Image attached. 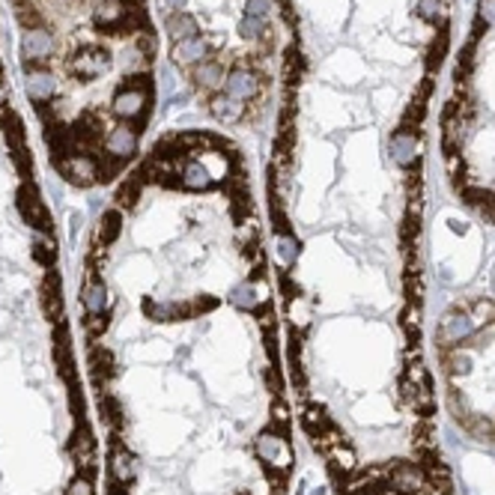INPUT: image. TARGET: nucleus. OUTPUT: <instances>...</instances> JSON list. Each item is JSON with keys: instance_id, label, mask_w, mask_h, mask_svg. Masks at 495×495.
<instances>
[{"instance_id": "obj_1", "label": "nucleus", "mask_w": 495, "mask_h": 495, "mask_svg": "<svg viewBox=\"0 0 495 495\" xmlns=\"http://www.w3.org/2000/svg\"><path fill=\"white\" fill-rule=\"evenodd\" d=\"M436 346L454 421L477 442L495 444V302L477 295L451 305Z\"/></svg>"}, {"instance_id": "obj_2", "label": "nucleus", "mask_w": 495, "mask_h": 495, "mask_svg": "<svg viewBox=\"0 0 495 495\" xmlns=\"http://www.w3.org/2000/svg\"><path fill=\"white\" fill-rule=\"evenodd\" d=\"M54 164H57L60 173L69 179L72 185L87 188V185H93L96 179H98V161H96L93 155H87V153L66 155V158H60V161H54Z\"/></svg>"}, {"instance_id": "obj_3", "label": "nucleus", "mask_w": 495, "mask_h": 495, "mask_svg": "<svg viewBox=\"0 0 495 495\" xmlns=\"http://www.w3.org/2000/svg\"><path fill=\"white\" fill-rule=\"evenodd\" d=\"M15 203H19V212L33 224V227H39L42 233H51V215H48V209L45 203L39 200V191L33 183H24L19 188V194H15Z\"/></svg>"}, {"instance_id": "obj_4", "label": "nucleus", "mask_w": 495, "mask_h": 495, "mask_svg": "<svg viewBox=\"0 0 495 495\" xmlns=\"http://www.w3.org/2000/svg\"><path fill=\"white\" fill-rule=\"evenodd\" d=\"M111 66L108 60V51H102V48H81V51L72 57V72L78 78H98V75H105V69Z\"/></svg>"}, {"instance_id": "obj_5", "label": "nucleus", "mask_w": 495, "mask_h": 495, "mask_svg": "<svg viewBox=\"0 0 495 495\" xmlns=\"http://www.w3.org/2000/svg\"><path fill=\"white\" fill-rule=\"evenodd\" d=\"M418 153H421V141L415 131L409 128H400L391 135V158L400 164V168H412L418 161Z\"/></svg>"}, {"instance_id": "obj_6", "label": "nucleus", "mask_w": 495, "mask_h": 495, "mask_svg": "<svg viewBox=\"0 0 495 495\" xmlns=\"http://www.w3.org/2000/svg\"><path fill=\"white\" fill-rule=\"evenodd\" d=\"M54 36L48 30H42V27H33V30H27L24 33V39H21V54H24V60H51V54H54Z\"/></svg>"}, {"instance_id": "obj_7", "label": "nucleus", "mask_w": 495, "mask_h": 495, "mask_svg": "<svg viewBox=\"0 0 495 495\" xmlns=\"http://www.w3.org/2000/svg\"><path fill=\"white\" fill-rule=\"evenodd\" d=\"M113 113L120 120H143L146 113V93L143 90H131V87H123L117 96H113Z\"/></svg>"}, {"instance_id": "obj_8", "label": "nucleus", "mask_w": 495, "mask_h": 495, "mask_svg": "<svg viewBox=\"0 0 495 495\" xmlns=\"http://www.w3.org/2000/svg\"><path fill=\"white\" fill-rule=\"evenodd\" d=\"M105 146H108V155L111 158H117V161L131 158V155H135V150H138V128H131L128 123L126 126H117L108 135Z\"/></svg>"}, {"instance_id": "obj_9", "label": "nucleus", "mask_w": 495, "mask_h": 495, "mask_svg": "<svg viewBox=\"0 0 495 495\" xmlns=\"http://www.w3.org/2000/svg\"><path fill=\"white\" fill-rule=\"evenodd\" d=\"M39 305H42L45 320L60 322V313H63V299H60V275L48 272L45 284H42V290H39Z\"/></svg>"}, {"instance_id": "obj_10", "label": "nucleus", "mask_w": 495, "mask_h": 495, "mask_svg": "<svg viewBox=\"0 0 495 495\" xmlns=\"http://www.w3.org/2000/svg\"><path fill=\"white\" fill-rule=\"evenodd\" d=\"M54 90H57V81H54L51 72H45V69H33V72L27 75V96L33 98V102L45 105L48 98L54 96Z\"/></svg>"}, {"instance_id": "obj_11", "label": "nucleus", "mask_w": 495, "mask_h": 495, "mask_svg": "<svg viewBox=\"0 0 495 495\" xmlns=\"http://www.w3.org/2000/svg\"><path fill=\"white\" fill-rule=\"evenodd\" d=\"M179 185L188 191H203L212 185V173L203 161H188L183 170H179Z\"/></svg>"}, {"instance_id": "obj_12", "label": "nucleus", "mask_w": 495, "mask_h": 495, "mask_svg": "<svg viewBox=\"0 0 495 495\" xmlns=\"http://www.w3.org/2000/svg\"><path fill=\"white\" fill-rule=\"evenodd\" d=\"M81 302H84L87 313H105L108 310V287H105V280L90 277L84 284V290H81Z\"/></svg>"}, {"instance_id": "obj_13", "label": "nucleus", "mask_w": 495, "mask_h": 495, "mask_svg": "<svg viewBox=\"0 0 495 495\" xmlns=\"http://www.w3.org/2000/svg\"><path fill=\"white\" fill-rule=\"evenodd\" d=\"M126 15H128V6L123 0H105V4L96 9V24L105 27V30H117L126 24Z\"/></svg>"}, {"instance_id": "obj_14", "label": "nucleus", "mask_w": 495, "mask_h": 495, "mask_svg": "<svg viewBox=\"0 0 495 495\" xmlns=\"http://www.w3.org/2000/svg\"><path fill=\"white\" fill-rule=\"evenodd\" d=\"M164 30L170 33L173 42H185V39L197 36V21L191 19L188 12H170L168 21H164Z\"/></svg>"}, {"instance_id": "obj_15", "label": "nucleus", "mask_w": 495, "mask_h": 495, "mask_svg": "<svg viewBox=\"0 0 495 495\" xmlns=\"http://www.w3.org/2000/svg\"><path fill=\"white\" fill-rule=\"evenodd\" d=\"M227 96H233L239 98V102H245V98H251L257 93V81L251 72H245V69H236V72H230L227 75Z\"/></svg>"}, {"instance_id": "obj_16", "label": "nucleus", "mask_w": 495, "mask_h": 495, "mask_svg": "<svg viewBox=\"0 0 495 495\" xmlns=\"http://www.w3.org/2000/svg\"><path fill=\"white\" fill-rule=\"evenodd\" d=\"M212 113H215V120H221V123H236V120H242L245 105L233 96H215L212 98Z\"/></svg>"}, {"instance_id": "obj_17", "label": "nucleus", "mask_w": 495, "mask_h": 495, "mask_svg": "<svg viewBox=\"0 0 495 495\" xmlns=\"http://www.w3.org/2000/svg\"><path fill=\"white\" fill-rule=\"evenodd\" d=\"M173 57H176L179 63H197L200 57H206V42H203L200 36H191V39H185V42H176Z\"/></svg>"}, {"instance_id": "obj_18", "label": "nucleus", "mask_w": 495, "mask_h": 495, "mask_svg": "<svg viewBox=\"0 0 495 495\" xmlns=\"http://www.w3.org/2000/svg\"><path fill=\"white\" fill-rule=\"evenodd\" d=\"M194 78H197V84H203L209 90H215L224 84V72H221V66L218 63H212V60H203L200 66L194 69Z\"/></svg>"}, {"instance_id": "obj_19", "label": "nucleus", "mask_w": 495, "mask_h": 495, "mask_svg": "<svg viewBox=\"0 0 495 495\" xmlns=\"http://www.w3.org/2000/svg\"><path fill=\"white\" fill-rule=\"evenodd\" d=\"M120 230H123V215L117 209H111L105 212V218H102V227H98V242L102 245H113L120 236Z\"/></svg>"}, {"instance_id": "obj_20", "label": "nucleus", "mask_w": 495, "mask_h": 495, "mask_svg": "<svg viewBox=\"0 0 495 495\" xmlns=\"http://www.w3.org/2000/svg\"><path fill=\"white\" fill-rule=\"evenodd\" d=\"M275 254L284 266H290V262H295V257H299V242H295L292 236H287V233H280L277 242H275Z\"/></svg>"}, {"instance_id": "obj_21", "label": "nucleus", "mask_w": 495, "mask_h": 495, "mask_svg": "<svg viewBox=\"0 0 495 495\" xmlns=\"http://www.w3.org/2000/svg\"><path fill=\"white\" fill-rule=\"evenodd\" d=\"M33 260H39L42 266L51 269L54 266V260H57V248L48 242V239H39V242H33Z\"/></svg>"}, {"instance_id": "obj_22", "label": "nucleus", "mask_w": 495, "mask_h": 495, "mask_svg": "<svg viewBox=\"0 0 495 495\" xmlns=\"http://www.w3.org/2000/svg\"><path fill=\"white\" fill-rule=\"evenodd\" d=\"M141 185H143V173H135L128 179V183H123V188H120V203L123 206H128V203H135L138 200V194H141Z\"/></svg>"}, {"instance_id": "obj_23", "label": "nucleus", "mask_w": 495, "mask_h": 495, "mask_svg": "<svg viewBox=\"0 0 495 495\" xmlns=\"http://www.w3.org/2000/svg\"><path fill=\"white\" fill-rule=\"evenodd\" d=\"M272 9V0H248V19H266V12Z\"/></svg>"}, {"instance_id": "obj_24", "label": "nucleus", "mask_w": 495, "mask_h": 495, "mask_svg": "<svg viewBox=\"0 0 495 495\" xmlns=\"http://www.w3.org/2000/svg\"><path fill=\"white\" fill-rule=\"evenodd\" d=\"M239 30H242V36H260V33H262V21L260 19H245L242 24H239Z\"/></svg>"}, {"instance_id": "obj_25", "label": "nucleus", "mask_w": 495, "mask_h": 495, "mask_svg": "<svg viewBox=\"0 0 495 495\" xmlns=\"http://www.w3.org/2000/svg\"><path fill=\"white\" fill-rule=\"evenodd\" d=\"M161 4H164V9H170V12H183L185 0H161Z\"/></svg>"}, {"instance_id": "obj_26", "label": "nucleus", "mask_w": 495, "mask_h": 495, "mask_svg": "<svg viewBox=\"0 0 495 495\" xmlns=\"http://www.w3.org/2000/svg\"><path fill=\"white\" fill-rule=\"evenodd\" d=\"M6 102H9V90H6L4 81H0V111H6Z\"/></svg>"}]
</instances>
